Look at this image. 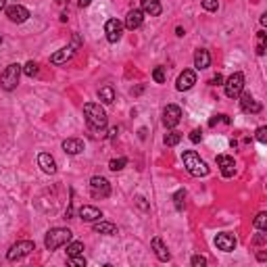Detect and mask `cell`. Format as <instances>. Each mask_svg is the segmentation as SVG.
Masks as SVG:
<instances>
[{
	"mask_svg": "<svg viewBox=\"0 0 267 267\" xmlns=\"http://www.w3.org/2000/svg\"><path fill=\"white\" fill-rule=\"evenodd\" d=\"M84 117H86L88 125H90L94 132H103L107 127V123H108L105 108L101 105H96V103H86L84 105Z\"/></svg>",
	"mask_w": 267,
	"mask_h": 267,
	"instance_id": "1",
	"label": "cell"
},
{
	"mask_svg": "<svg viewBox=\"0 0 267 267\" xmlns=\"http://www.w3.org/2000/svg\"><path fill=\"white\" fill-rule=\"evenodd\" d=\"M71 238H73L71 230H67V227H53V230L46 232L44 246L48 251H56V249H61V246H67L71 242Z\"/></svg>",
	"mask_w": 267,
	"mask_h": 267,
	"instance_id": "2",
	"label": "cell"
},
{
	"mask_svg": "<svg viewBox=\"0 0 267 267\" xmlns=\"http://www.w3.org/2000/svg\"><path fill=\"white\" fill-rule=\"evenodd\" d=\"M182 161H184V167L188 169V173H192L196 177H203V175L209 173V167H207V163L194 151H184Z\"/></svg>",
	"mask_w": 267,
	"mask_h": 267,
	"instance_id": "3",
	"label": "cell"
},
{
	"mask_svg": "<svg viewBox=\"0 0 267 267\" xmlns=\"http://www.w3.org/2000/svg\"><path fill=\"white\" fill-rule=\"evenodd\" d=\"M21 73H23L21 65H17V63L8 65L2 71V75H0V86H2V90H6V92L15 90V88L19 86V77H21Z\"/></svg>",
	"mask_w": 267,
	"mask_h": 267,
	"instance_id": "4",
	"label": "cell"
},
{
	"mask_svg": "<svg viewBox=\"0 0 267 267\" xmlns=\"http://www.w3.org/2000/svg\"><path fill=\"white\" fill-rule=\"evenodd\" d=\"M34 251H36V244L32 240H19L17 244H13L11 249H8L6 259L8 261H19V259H23V257L32 255Z\"/></svg>",
	"mask_w": 267,
	"mask_h": 267,
	"instance_id": "5",
	"label": "cell"
},
{
	"mask_svg": "<svg viewBox=\"0 0 267 267\" xmlns=\"http://www.w3.org/2000/svg\"><path fill=\"white\" fill-rule=\"evenodd\" d=\"M223 88H225V96H227V98H238L240 92L244 90V75H242L240 71L232 73V75L225 80Z\"/></svg>",
	"mask_w": 267,
	"mask_h": 267,
	"instance_id": "6",
	"label": "cell"
},
{
	"mask_svg": "<svg viewBox=\"0 0 267 267\" xmlns=\"http://www.w3.org/2000/svg\"><path fill=\"white\" fill-rule=\"evenodd\" d=\"M90 194H92V199H101V201L111 194V184H108L107 177H103V175L92 177L90 180Z\"/></svg>",
	"mask_w": 267,
	"mask_h": 267,
	"instance_id": "7",
	"label": "cell"
},
{
	"mask_svg": "<svg viewBox=\"0 0 267 267\" xmlns=\"http://www.w3.org/2000/svg\"><path fill=\"white\" fill-rule=\"evenodd\" d=\"M105 34H107V40L115 44L121 40L123 36V23L119 21V19H108V21L105 23Z\"/></svg>",
	"mask_w": 267,
	"mask_h": 267,
	"instance_id": "8",
	"label": "cell"
},
{
	"mask_svg": "<svg viewBox=\"0 0 267 267\" xmlns=\"http://www.w3.org/2000/svg\"><path fill=\"white\" fill-rule=\"evenodd\" d=\"M182 119V108L177 105H167L163 111V125L165 127H175Z\"/></svg>",
	"mask_w": 267,
	"mask_h": 267,
	"instance_id": "9",
	"label": "cell"
},
{
	"mask_svg": "<svg viewBox=\"0 0 267 267\" xmlns=\"http://www.w3.org/2000/svg\"><path fill=\"white\" fill-rule=\"evenodd\" d=\"M215 246L219 251L223 253H232L236 249V238H234V234H227V232H221V234H217L215 236Z\"/></svg>",
	"mask_w": 267,
	"mask_h": 267,
	"instance_id": "10",
	"label": "cell"
},
{
	"mask_svg": "<svg viewBox=\"0 0 267 267\" xmlns=\"http://www.w3.org/2000/svg\"><path fill=\"white\" fill-rule=\"evenodd\" d=\"M6 17L11 19L13 23H23L29 19V11L21 4H11V6H6Z\"/></svg>",
	"mask_w": 267,
	"mask_h": 267,
	"instance_id": "11",
	"label": "cell"
},
{
	"mask_svg": "<svg viewBox=\"0 0 267 267\" xmlns=\"http://www.w3.org/2000/svg\"><path fill=\"white\" fill-rule=\"evenodd\" d=\"M196 84V73L192 71V69H184V71L180 73V77H177V90L180 92H186V90H190V88Z\"/></svg>",
	"mask_w": 267,
	"mask_h": 267,
	"instance_id": "12",
	"label": "cell"
},
{
	"mask_svg": "<svg viewBox=\"0 0 267 267\" xmlns=\"http://www.w3.org/2000/svg\"><path fill=\"white\" fill-rule=\"evenodd\" d=\"M217 167H219V171H221L223 177H232L234 171H236V161H234V157L219 155V157H217Z\"/></svg>",
	"mask_w": 267,
	"mask_h": 267,
	"instance_id": "13",
	"label": "cell"
},
{
	"mask_svg": "<svg viewBox=\"0 0 267 267\" xmlns=\"http://www.w3.org/2000/svg\"><path fill=\"white\" fill-rule=\"evenodd\" d=\"M240 108L244 113H261V103H257L249 92H240Z\"/></svg>",
	"mask_w": 267,
	"mask_h": 267,
	"instance_id": "14",
	"label": "cell"
},
{
	"mask_svg": "<svg viewBox=\"0 0 267 267\" xmlns=\"http://www.w3.org/2000/svg\"><path fill=\"white\" fill-rule=\"evenodd\" d=\"M77 215H80V219H84V221H88V223H94V221H98V219L103 217L101 209H96V207H92V205H84V207H80Z\"/></svg>",
	"mask_w": 267,
	"mask_h": 267,
	"instance_id": "15",
	"label": "cell"
},
{
	"mask_svg": "<svg viewBox=\"0 0 267 267\" xmlns=\"http://www.w3.org/2000/svg\"><path fill=\"white\" fill-rule=\"evenodd\" d=\"M151 246H153V251H155V255H157V259H159V261H169L171 259V255H169V251H167L165 242L159 238V236H155Z\"/></svg>",
	"mask_w": 267,
	"mask_h": 267,
	"instance_id": "16",
	"label": "cell"
},
{
	"mask_svg": "<svg viewBox=\"0 0 267 267\" xmlns=\"http://www.w3.org/2000/svg\"><path fill=\"white\" fill-rule=\"evenodd\" d=\"M142 21H144V13L140 11V8H134V11H130L125 17V27L134 32V29H138L142 25Z\"/></svg>",
	"mask_w": 267,
	"mask_h": 267,
	"instance_id": "17",
	"label": "cell"
},
{
	"mask_svg": "<svg viewBox=\"0 0 267 267\" xmlns=\"http://www.w3.org/2000/svg\"><path fill=\"white\" fill-rule=\"evenodd\" d=\"M38 165L42 167L44 173H54L56 171V161L53 159V155H48V153H40V155H38Z\"/></svg>",
	"mask_w": 267,
	"mask_h": 267,
	"instance_id": "18",
	"label": "cell"
},
{
	"mask_svg": "<svg viewBox=\"0 0 267 267\" xmlns=\"http://www.w3.org/2000/svg\"><path fill=\"white\" fill-rule=\"evenodd\" d=\"M63 151L67 155H80L84 151V142L80 138H67V140H63Z\"/></svg>",
	"mask_w": 267,
	"mask_h": 267,
	"instance_id": "19",
	"label": "cell"
},
{
	"mask_svg": "<svg viewBox=\"0 0 267 267\" xmlns=\"http://www.w3.org/2000/svg\"><path fill=\"white\" fill-rule=\"evenodd\" d=\"M75 54V51H73V46H65V48H61V51H56L53 56H51V63H54V65H61V63H67L69 58H71Z\"/></svg>",
	"mask_w": 267,
	"mask_h": 267,
	"instance_id": "20",
	"label": "cell"
},
{
	"mask_svg": "<svg viewBox=\"0 0 267 267\" xmlns=\"http://www.w3.org/2000/svg\"><path fill=\"white\" fill-rule=\"evenodd\" d=\"M211 65V54L209 51H205V48H199V51L194 53V67L196 69H207Z\"/></svg>",
	"mask_w": 267,
	"mask_h": 267,
	"instance_id": "21",
	"label": "cell"
},
{
	"mask_svg": "<svg viewBox=\"0 0 267 267\" xmlns=\"http://www.w3.org/2000/svg\"><path fill=\"white\" fill-rule=\"evenodd\" d=\"M161 2L159 0H142V13L151 15V17H159L161 15Z\"/></svg>",
	"mask_w": 267,
	"mask_h": 267,
	"instance_id": "22",
	"label": "cell"
},
{
	"mask_svg": "<svg viewBox=\"0 0 267 267\" xmlns=\"http://www.w3.org/2000/svg\"><path fill=\"white\" fill-rule=\"evenodd\" d=\"M94 232L96 234H105V236H115L117 234V225L111 223V221L98 219V221H94Z\"/></svg>",
	"mask_w": 267,
	"mask_h": 267,
	"instance_id": "23",
	"label": "cell"
},
{
	"mask_svg": "<svg viewBox=\"0 0 267 267\" xmlns=\"http://www.w3.org/2000/svg\"><path fill=\"white\" fill-rule=\"evenodd\" d=\"M98 98L105 103V105H111L113 101H115V92H113V88L111 86H105V88H101L98 90Z\"/></svg>",
	"mask_w": 267,
	"mask_h": 267,
	"instance_id": "24",
	"label": "cell"
},
{
	"mask_svg": "<svg viewBox=\"0 0 267 267\" xmlns=\"http://www.w3.org/2000/svg\"><path fill=\"white\" fill-rule=\"evenodd\" d=\"M163 140H165L167 146H177V144L182 142V134H180V132H175V130H171V132H167V134H165Z\"/></svg>",
	"mask_w": 267,
	"mask_h": 267,
	"instance_id": "25",
	"label": "cell"
},
{
	"mask_svg": "<svg viewBox=\"0 0 267 267\" xmlns=\"http://www.w3.org/2000/svg\"><path fill=\"white\" fill-rule=\"evenodd\" d=\"M265 46H267V34L263 32H257V54L263 56L265 54Z\"/></svg>",
	"mask_w": 267,
	"mask_h": 267,
	"instance_id": "26",
	"label": "cell"
},
{
	"mask_svg": "<svg viewBox=\"0 0 267 267\" xmlns=\"http://www.w3.org/2000/svg\"><path fill=\"white\" fill-rule=\"evenodd\" d=\"M84 253V242H69L67 244V257H75V255H82Z\"/></svg>",
	"mask_w": 267,
	"mask_h": 267,
	"instance_id": "27",
	"label": "cell"
},
{
	"mask_svg": "<svg viewBox=\"0 0 267 267\" xmlns=\"http://www.w3.org/2000/svg\"><path fill=\"white\" fill-rule=\"evenodd\" d=\"M173 205H175L177 211L184 209V207H186V190H177V192L173 194Z\"/></svg>",
	"mask_w": 267,
	"mask_h": 267,
	"instance_id": "28",
	"label": "cell"
},
{
	"mask_svg": "<svg viewBox=\"0 0 267 267\" xmlns=\"http://www.w3.org/2000/svg\"><path fill=\"white\" fill-rule=\"evenodd\" d=\"M125 165H127V159H125V157H119V159H111L108 169H111V171H121Z\"/></svg>",
	"mask_w": 267,
	"mask_h": 267,
	"instance_id": "29",
	"label": "cell"
},
{
	"mask_svg": "<svg viewBox=\"0 0 267 267\" xmlns=\"http://www.w3.org/2000/svg\"><path fill=\"white\" fill-rule=\"evenodd\" d=\"M253 225L257 227V230H265V227H267V213H257V217H255V219H253Z\"/></svg>",
	"mask_w": 267,
	"mask_h": 267,
	"instance_id": "30",
	"label": "cell"
},
{
	"mask_svg": "<svg viewBox=\"0 0 267 267\" xmlns=\"http://www.w3.org/2000/svg\"><path fill=\"white\" fill-rule=\"evenodd\" d=\"M153 80H155L157 84H165V82H167L165 67H155V71H153Z\"/></svg>",
	"mask_w": 267,
	"mask_h": 267,
	"instance_id": "31",
	"label": "cell"
},
{
	"mask_svg": "<svg viewBox=\"0 0 267 267\" xmlns=\"http://www.w3.org/2000/svg\"><path fill=\"white\" fill-rule=\"evenodd\" d=\"M23 73H25L27 77H34V75H38V63H34V61H27V63L23 65Z\"/></svg>",
	"mask_w": 267,
	"mask_h": 267,
	"instance_id": "32",
	"label": "cell"
},
{
	"mask_svg": "<svg viewBox=\"0 0 267 267\" xmlns=\"http://www.w3.org/2000/svg\"><path fill=\"white\" fill-rule=\"evenodd\" d=\"M255 138H257V140H259L261 144H265V142H267V127H265V125H261L259 130L255 132Z\"/></svg>",
	"mask_w": 267,
	"mask_h": 267,
	"instance_id": "33",
	"label": "cell"
},
{
	"mask_svg": "<svg viewBox=\"0 0 267 267\" xmlns=\"http://www.w3.org/2000/svg\"><path fill=\"white\" fill-rule=\"evenodd\" d=\"M69 263L73 267H86V259L82 255H75V257H69Z\"/></svg>",
	"mask_w": 267,
	"mask_h": 267,
	"instance_id": "34",
	"label": "cell"
},
{
	"mask_svg": "<svg viewBox=\"0 0 267 267\" xmlns=\"http://www.w3.org/2000/svg\"><path fill=\"white\" fill-rule=\"evenodd\" d=\"M203 8L205 11H217L219 2H217V0H203Z\"/></svg>",
	"mask_w": 267,
	"mask_h": 267,
	"instance_id": "35",
	"label": "cell"
},
{
	"mask_svg": "<svg viewBox=\"0 0 267 267\" xmlns=\"http://www.w3.org/2000/svg\"><path fill=\"white\" fill-rule=\"evenodd\" d=\"M190 263H192L194 267H205V265H207V259H205V257H203V255H194Z\"/></svg>",
	"mask_w": 267,
	"mask_h": 267,
	"instance_id": "36",
	"label": "cell"
},
{
	"mask_svg": "<svg viewBox=\"0 0 267 267\" xmlns=\"http://www.w3.org/2000/svg\"><path fill=\"white\" fill-rule=\"evenodd\" d=\"M190 140H192L194 144H199V142L203 140V132H201V130H192V132H190Z\"/></svg>",
	"mask_w": 267,
	"mask_h": 267,
	"instance_id": "37",
	"label": "cell"
},
{
	"mask_svg": "<svg viewBox=\"0 0 267 267\" xmlns=\"http://www.w3.org/2000/svg\"><path fill=\"white\" fill-rule=\"evenodd\" d=\"M219 84H223V77H221L219 73H217V75L213 77V80H211V86H219Z\"/></svg>",
	"mask_w": 267,
	"mask_h": 267,
	"instance_id": "38",
	"label": "cell"
},
{
	"mask_svg": "<svg viewBox=\"0 0 267 267\" xmlns=\"http://www.w3.org/2000/svg\"><path fill=\"white\" fill-rule=\"evenodd\" d=\"M80 44H82V40H80V36H73V51H75V48H80Z\"/></svg>",
	"mask_w": 267,
	"mask_h": 267,
	"instance_id": "39",
	"label": "cell"
},
{
	"mask_svg": "<svg viewBox=\"0 0 267 267\" xmlns=\"http://www.w3.org/2000/svg\"><path fill=\"white\" fill-rule=\"evenodd\" d=\"M90 2H92V0H77V4H80L82 8H86V6H90Z\"/></svg>",
	"mask_w": 267,
	"mask_h": 267,
	"instance_id": "40",
	"label": "cell"
},
{
	"mask_svg": "<svg viewBox=\"0 0 267 267\" xmlns=\"http://www.w3.org/2000/svg\"><path fill=\"white\" fill-rule=\"evenodd\" d=\"M4 4H6L4 0H0V11H2V8H4Z\"/></svg>",
	"mask_w": 267,
	"mask_h": 267,
	"instance_id": "41",
	"label": "cell"
},
{
	"mask_svg": "<svg viewBox=\"0 0 267 267\" xmlns=\"http://www.w3.org/2000/svg\"><path fill=\"white\" fill-rule=\"evenodd\" d=\"M56 2H58V4H65V2H67V0H56Z\"/></svg>",
	"mask_w": 267,
	"mask_h": 267,
	"instance_id": "42",
	"label": "cell"
},
{
	"mask_svg": "<svg viewBox=\"0 0 267 267\" xmlns=\"http://www.w3.org/2000/svg\"><path fill=\"white\" fill-rule=\"evenodd\" d=\"M0 44H2V36H0Z\"/></svg>",
	"mask_w": 267,
	"mask_h": 267,
	"instance_id": "43",
	"label": "cell"
}]
</instances>
